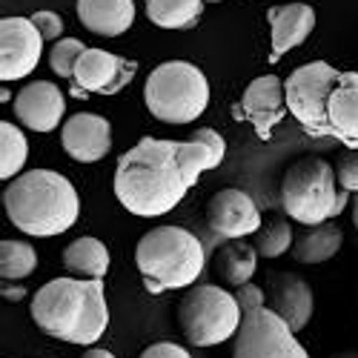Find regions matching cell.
I'll list each match as a JSON object with an SVG mask.
<instances>
[{
  "mask_svg": "<svg viewBox=\"0 0 358 358\" xmlns=\"http://www.w3.org/2000/svg\"><path fill=\"white\" fill-rule=\"evenodd\" d=\"M336 178H338V187L341 189L358 195V149H350L344 158H338Z\"/></svg>",
  "mask_w": 358,
  "mask_h": 358,
  "instance_id": "obj_28",
  "label": "cell"
},
{
  "mask_svg": "<svg viewBox=\"0 0 358 358\" xmlns=\"http://www.w3.org/2000/svg\"><path fill=\"white\" fill-rule=\"evenodd\" d=\"M38 330L55 341L92 347L109 327L103 278H52L32 295Z\"/></svg>",
  "mask_w": 358,
  "mask_h": 358,
  "instance_id": "obj_2",
  "label": "cell"
},
{
  "mask_svg": "<svg viewBox=\"0 0 358 358\" xmlns=\"http://www.w3.org/2000/svg\"><path fill=\"white\" fill-rule=\"evenodd\" d=\"M32 23L38 26V32H41V38L43 41H61V35H64V20H61V15H55V12H35L32 15Z\"/></svg>",
  "mask_w": 358,
  "mask_h": 358,
  "instance_id": "obj_29",
  "label": "cell"
},
{
  "mask_svg": "<svg viewBox=\"0 0 358 358\" xmlns=\"http://www.w3.org/2000/svg\"><path fill=\"white\" fill-rule=\"evenodd\" d=\"M138 358H192V355H189V350H184L181 344L158 341V344H149Z\"/></svg>",
  "mask_w": 358,
  "mask_h": 358,
  "instance_id": "obj_31",
  "label": "cell"
},
{
  "mask_svg": "<svg viewBox=\"0 0 358 358\" xmlns=\"http://www.w3.org/2000/svg\"><path fill=\"white\" fill-rule=\"evenodd\" d=\"M61 143L78 164H98L112 149V124L92 112H75L61 129Z\"/></svg>",
  "mask_w": 358,
  "mask_h": 358,
  "instance_id": "obj_15",
  "label": "cell"
},
{
  "mask_svg": "<svg viewBox=\"0 0 358 358\" xmlns=\"http://www.w3.org/2000/svg\"><path fill=\"white\" fill-rule=\"evenodd\" d=\"M330 138L347 149H358V72H341L330 101H327Z\"/></svg>",
  "mask_w": 358,
  "mask_h": 358,
  "instance_id": "obj_18",
  "label": "cell"
},
{
  "mask_svg": "<svg viewBox=\"0 0 358 358\" xmlns=\"http://www.w3.org/2000/svg\"><path fill=\"white\" fill-rule=\"evenodd\" d=\"M3 206L12 227L32 238H52L72 229L80 218V195L66 175L29 169L3 189Z\"/></svg>",
  "mask_w": 358,
  "mask_h": 358,
  "instance_id": "obj_3",
  "label": "cell"
},
{
  "mask_svg": "<svg viewBox=\"0 0 358 358\" xmlns=\"http://www.w3.org/2000/svg\"><path fill=\"white\" fill-rule=\"evenodd\" d=\"M43 38L32 17H3L0 20V78L20 80L29 72L38 69V61L43 55Z\"/></svg>",
  "mask_w": 358,
  "mask_h": 358,
  "instance_id": "obj_11",
  "label": "cell"
},
{
  "mask_svg": "<svg viewBox=\"0 0 358 358\" xmlns=\"http://www.w3.org/2000/svg\"><path fill=\"white\" fill-rule=\"evenodd\" d=\"M143 103L161 124H192L210 106L206 75L189 61H166L155 66L143 86Z\"/></svg>",
  "mask_w": 358,
  "mask_h": 358,
  "instance_id": "obj_6",
  "label": "cell"
},
{
  "mask_svg": "<svg viewBox=\"0 0 358 358\" xmlns=\"http://www.w3.org/2000/svg\"><path fill=\"white\" fill-rule=\"evenodd\" d=\"M327 358H358V350H341V352H333Z\"/></svg>",
  "mask_w": 358,
  "mask_h": 358,
  "instance_id": "obj_34",
  "label": "cell"
},
{
  "mask_svg": "<svg viewBox=\"0 0 358 358\" xmlns=\"http://www.w3.org/2000/svg\"><path fill=\"white\" fill-rule=\"evenodd\" d=\"M135 266L149 295L195 284L206 266L201 238L184 227H155L135 244Z\"/></svg>",
  "mask_w": 358,
  "mask_h": 358,
  "instance_id": "obj_4",
  "label": "cell"
},
{
  "mask_svg": "<svg viewBox=\"0 0 358 358\" xmlns=\"http://www.w3.org/2000/svg\"><path fill=\"white\" fill-rule=\"evenodd\" d=\"M292 241H295L292 227L289 221H281V218H273L255 232V250L261 258H281L284 252L292 250Z\"/></svg>",
  "mask_w": 358,
  "mask_h": 358,
  "instance_id": "obj_26",
  "label": "cell"
},
{
  "mask_svg": "<svg viewBox=\"0 0 358 358\" xmlns=\"http://www.w3.org/2000/svg\"><path fill=\"white\" fill-rule=\"evenodd\" d=\"M232 358H310V352L281 315L270 307H255L241 318Z\"/></svg>",
  "mask_w": 358,
  "mask_h": 358,
  "instance_id": "obj_9",
  "label": "cell"
},
{
  "mask_svg": "<svg viewBox=\"0 0 358 358\" xmlns=\"http://www.w3.org/2000/svg\"><path fill=\"white\" fill-rule=\"evenodd\" d=\"M146 17L158 29H192L203 15V0H143Z\"/></svg>",
  "mask_w": 358,
  "mask_h": 358,
  "instance_id": "obj_23",
  "label": "cell"
},
{
  "mask_svg": "<svg viewBox=\"0 0 358 358\" xmlns=\"http://www.w3.org/2000/svg\"><path fill=\"white\" fill-rule=\"evenodd\" d=\"M258 250L255 244H247L244 238H235V241H227L218 255H215V273L227 287H244L250 284V278L255 275L258 266Z\"/></svg>",
  "mask_w": 358,
  "mask_h": 358,
  "instance_id": "obj_21",
  "label": "cell"
},
{
  "mask_svg": "<svg viewBox=\"0 0 358 358\" xmlns=\"http://www.w3.org/2000/svg\"><path fill=\"white\" fill-rule=\"evenodd\" d=\"M341 244H344L341 227L327 221V224H318V227H307L301 235H295L289 252L298 264H324V261L338 255Z\"/></svg>",
  "mask_w": 358,
  "mask_h": 358,
  "instance_id": "obj_20",
  "label": "cell"
},
{
  "mask_svg": "<svg viewBox=\"0 0 358 358\" xmlns=\"http://www.w3.org/2000/svg\"><path fill=\"white\" fill-rule=\"evenodd\" d=\"M232 112H235V117L247 121L261 141H270L273 129L284 121V115H289L281 78L261 75V78L250 80V86L244 89L241 101H238V106Z\"/></svg>",
  "mask_w": 358,
  "mask_h": 358,
  "instance_id": "obj_12",
  "label": "cell"
},
{
  "mask_svg": "<svg viewBox=\"0 0 358 358\" xmlns=\"http://www.w3.org/2000/svg\"><path fill=\"white\" fill-rule=\"evenodd\" d=\"M38 270V252L26 241H3L0 244V275L3 281H20Z\"/></svg>",
  "mask_w": 358,
  "mask_h": 358,
  "instance_id": "obj_25",
  "label": "cell"
},
{
  "mask_svg": "<svg viewBox=\"0 0 358 358\" xmlns=\"http://www.w3.org/2000/svg\"><path fill=\"white\" fill-rule=\"evenodd\" d=\"M66 112V98L52 80H32L15 95L17 121L32 132H52L61 127Z\"/></svg>",
  "mask_w": 358,
  "mask_h": 358,
  "instance_id": "obj_16",
  "label": "cell"
},
{
  "mask_svg": "<svg viewBox=\"0 0 358 358\" xmlns=\"http://www.w3.org/2000/svg\"><path fill=\"white\" fill-rule=\"evenodd\" d=\"M241 318L244 310L238 298L218 284H198L178 304V327L195 347H218L232 341Z\"/></svg>",
  "mask_w": 358,
  "mask_h": 358,
  "instance_id": "obj_7",
  "label": "cell"
},
{
  "mask_svg": "<svg viewBox=\"0 0 358 358\" xmlns=\"http://www.w3.org/2000/svg\"><path fill=\"white\" fill-rule=\"evenodd\" d=\"M352 227L358 229V195H355V201H352Z\"/></svg>",
  "mask_w": 358,
  "mask_h": 358,
  "instance_id": "obj_35",
  "label": "cell"
},
{
  "mask_svg": "<svg viewBox=\"0 0 358 358\" xmlns=\"http://www.w3.org/2000/svg\"><path fill=\"white\" fill-rule=\"evenodd\" d=\"M266 20L273 29L270 64H278L281 55L301 46L315 29V9L310 3H281L266 9Z\"/></svg>",
  "mask_w": 358,
  "mask_h": 358,
  "instance_id": "obj_17",
  "label": "cell"
},
{
  "mask_svg": "<svg viewBox=\"0 0 358 358\" xmlns=\"http://www.w3.org/2000/svg\"><path fill=\"white\" fill-rule=\"evenodd\" d=\"M86 52V43L78 41V38H61L52 43V52H49V66L57 78H75V66L80 61V55Z\"/></svg>",
  "mask_w": 358,
  "mask_h": 358,
  "instance_id": "obj_27",
  "label": "cell"
},
{
  "mask_svg": "<svg viewBox=\"0 0 358 358\" xmlns=\"http://www.w3.org/2000/svg\"><path fill=\"white\" fill-rule=\"evenodd\" d=\"M80 358H115V355H112L109 350H101V347H89Z\"/></svg>",
  "mask_w": 358,
  "mask_h": 358,
  "instance_id": "obj_33",
  "label": "cell"
},
{
  "mask_svg": "<svg viewBox=\"0 0 358 358\" xmlns=\"http://www.w3.org/2000/svg\"><path fill=\"white\" fill-rule=\"evenodd\" d=\"M203 3H221V0H203Z\"/></svg>",
  "mask_w": 358,
  "mask_h": 358,
  "instance_id": "obj_36",
  "label": "cell"
},
{
  "mask_svg": "<svg viewBox=\"0 0 358 358\" xmlns=\"http://www.w3.org/2000/svg\"><path fill=\"white\" fill-rule=\"evenodd\" d=\"M266 307L275 315L287 321V327L298 336L310 324L313 310H315V298L313 287L295 273H270L266 275Z\"/></svg>",
  "mask_w": 358,
  "mask_h": 358,
  "instance_id": "obj_14",
  "label": "cell"
},
{
  "mask_svg": "<svg viewBox=\"0 0 358 358\" xmlns=\"http://www.w3.org/2000/svg\"><path fill=\"white\" fill-rule=\"evenodd\" d=\"M78 20L101 38H117L135 23V0H78Z\"/></svg>",
  "mask_w": 358,
  "mask_h": 358,
  "instance_id": "obj_19",
  "label": "cell"
},
{
  "mask_svg": "<svg viewBox=\"0 0 358 358\" xmlns=\"http://www.w3.org/2000/svg\"><path fill=\"white\" fill-rule=\"evenodd\" d=\"M206 224L215 235L235 241V238H247L261 229V213L258 203L244 189L227 187L218 189L206 203Z\"/></svg>",
  "mask_w": 358,
  "mask_h": 358,
  "instance_id": "obj_13",
  "label": "cell"
},
{
  "mask_svg": "<svg viewBox=\"0 0 358 358\" xmlns=\"http://www.w3.org/2000/svg\"><path fill=\"white\" fill-rule=\"evenodd\" d=\"M138 64L127 61L121 55H112L106 49L86 46L80 61L75 66L72 78V95L89 98V95H115L135 78Z\"/></svg>",
  "mask_w": 358,
  "mask_h": 358,
  "instance_id": "obj_10",
  "label": "cell"
},
{
  "mask_svg": "<svg viewBox=\"0 0 358 358\" xmlns=\"http://www.w3.org/2000/svg\"><path fill=\"white\" fill-rule=\"evenodd\" d=\"M64 266L72 275L103 278L109 273V250L103 241H98L92 235L75 238V241L64 250Z\"/></svg>",
  "mask_w": 358,
  "mask_h": 358,
  "instance_id": "obj_22",
  "label": "cell"
},
{
  "mask_svg": "<svg viewBox=\"0 0 358 358\" xmlns=\"http://www.w3.org/2000/svg\"><path fill=\"white\" fill-rule=\"evenodd\" d=\"M347 201H350V192L338 187L336 169L318 155L298 158L284 172L281 206L298 224L318 227V224L333 221L336 215L344 213Z\"/></svg>",
  "mask_w": 358,
  "mask_h": 358,
  "instance_id": "obj_5",
  "label": "cell"
},
{
  "mask_svg": "<svg viewBox=\"0 0 358 358\" xmlns=\"http://www.w3.org/2000/svg\"><path fill=\"white\" fill-rule=\"evenodd\" d=\"M3 295L9 298V301H20V298L26 295L20 287H9V281H3Z\"/></svg>",
  "mask_w": 358,
  "mask_h": 358,
  "instance_id": "obj_32",
  "label": "cell"
},
{
  "mask_svg": "<svg viewBox=\"0 0 358 358\" xmlns=\"http://www.w3.org/2000/svg\"><path fill=\"white\" fill-rule=\"evenodd\" d=\"M235 298H238V304H241V310L247 313V310H255V307H266V292H264V287H258V284H244V287H238L235 289Z\"/></svg>",
  "mask_w": 358,
  "mask_h": 358,
  "instance_id": "obj_30",
  "label": "cell"
},
{
  "mask_svg": "<svg viewBox=\"0 0 358 358\" xmlns=\"http://www.w3.org/2000/svg\"><path fill=\"white\" fill-rule=\"evenodd\" d=\"M227 155L224 138L201 127L189 141L143 138L115 166V198L132 215L158 218L172 213L184 195L198 184V178L218 169Z\"/></svg>",
  "mask_w": 358,
  "mask_h": 358,
  "instance_id": "obj_1",
  "label": "cell"
},
{
  "mask_svg": "<svg viewBox=\"0 0 358 358\" xmlns=\"http://www.w3.org/2000/svg\"><path fill=\"white\" fill-rule=\"evenodd\" d=\"M26 158H29V141H26V135L15 124L3 121V124H0V178H3V181L17 178L23 164H26Z\"/></svg>",
  "mask_w": 358,
  "mask_h": 358,
  "instance_id": "obj_24",
  "label": "cell"
},
{
  "mask_svg": "<svg viewBox=\"0 0 358 358\" xmlns=\"http://www.w3.org/2000/svg\"><path fill=\"white\" fill-rule=\"evenodd\" d=\"M341 78V69H336L327 61H310L287 75L284 80V98L289 115L301 124L313 138H330L327 127V101Z\"/></svg>",
  "mask_w": 358,
  "mask_h": 358,
  "instance_id": "obj_8",
  "label": "cell"
}]
</instances>
